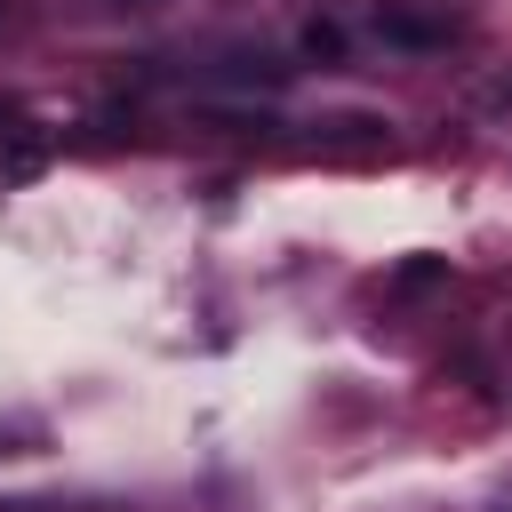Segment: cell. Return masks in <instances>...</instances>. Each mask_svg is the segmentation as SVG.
<instances>
[{
  "instance_id": "1",
  "label": "cell",
  "mask_w": 512,
  "mask_h": 512,
  "mask_svg": "<svg viewBox=\"0 0 512 512\" xmlns=\"http://www.w3.org/2000/svg\"><path fill=\"white\" fill-rule=\"evenodd\" d=\"M48 128H32V120H16L8 112V128H0V192H16V184H32L40 168H48Z\"/></svg>"
},
{
  "instance_id": "2",
  "label": "cell",
  "mask_w": 512,
  "mask_h": 512,
  "mask_svg": "<svg viewBox=\"0 0 512 512\" xmlns=\"http://www.w3.org/2000/svg\"><path fill=\"white\" fill-rule=\"evenodd\" d=\"M376 32L392 48H448V24L440 16H408V8H376Z\"/></svg>"
},
{
  "instance_id": "3",
  "label": "cell",
  "mask_w": 512,
  "mask_h": 512,
  "mask_svg": "<svg viewBox=\"0 0 512 512\" xmlns=\"http://www.w3.org/2000/svg\"><path fill=\"white\" fill-rule=\"evenodd\" d=\"M448 280V256H408L400 272H392V296H424V288H440Z\"/></svg>"
},
{
  "instance_id": "4",
  "label": "cell",
  "mask_w": 512,
  "mask_h": 512,
  "mask_svg": "<svg viewBox=\"0 0 512 512\" xmlns=\"http://www.w3.org/2000/svg\"><path fill=\"white\" fill-rule=\"evenodd\" d=\"M304 48H312V56H336L344 32H336V24H304Z\"/></svg>"
},
{
  "instance_id": "5",
  "label": "cell",
  "mask_w": 512,
  "mask_h": 512,
  "mask_svg": "<svg viewBox=\"0 0 512 512\" xmlns=\"http://www.w3.org/2000/svg\"><path fill=\"white\" fill-rule=\"evenodd\" d=\"M480 104H488V112H512V80H496V88H488Z\"/></svg>"
}]
</instances>
